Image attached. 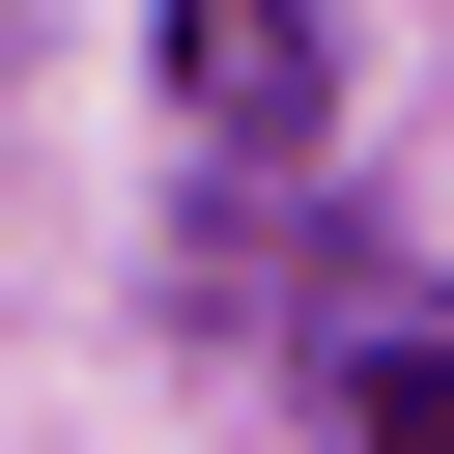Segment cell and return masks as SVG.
<instances>
[{
  "mask_svg": "<svg viewBox=\"0 0 454 454\" xmlns=\"http://www.w3.org/2000/svg\"><path fill=\"white\" fill-rule=\"evenodd\" d=\"M312 85H340L312 0H170V114H199V142H312Z\"/></svg>",
  "mask_w": 454,
  "mask_h": 454,
  "instance_id": "obj_1",
  "label": "cell"
},
{
  "mask_svg": "<svg viewBox=\"0 0 454 454\" xmlns=\"http://www.w3.org/2000/svg\"><path fill=\"white\" fill-rule=\"evenodd\" d=\"M340 426H369V454H454V340H426V312H340Z\"/></svg>",
  "mask_w": 454,
  "mask_h": 454,
  "instance_id": "obj_2",
  "label": "cell"
}]
</instances>
